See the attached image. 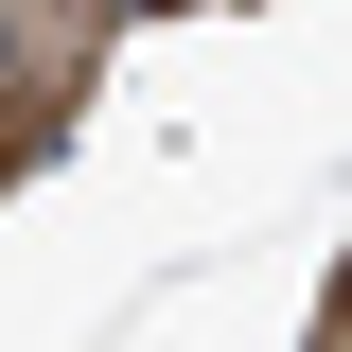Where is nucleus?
Masks as SVG:
<instances>
[{
	"mask_svg": "<svg viewBox=\"0 0 352 352\" xmlns=\"http://www.w3.org/2000/svg\"><path fill=\"white\" fill-rule=\"evenodd\" d=\"M36 141H53V106H36V88H18V71H0V176L36 159Z\"/></svg>",
	"mask_w": 352,
	"mask_h": 352,
	"instance_id": "1",
	"label": "nucleus"
}]
</instances>
